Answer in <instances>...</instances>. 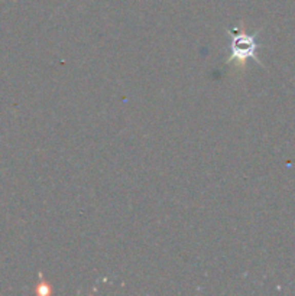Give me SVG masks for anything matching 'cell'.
Masks as SVG:
<instances>
[{
  "instance_id": "cell-2",
  "label": "cell",
  "mask_w": 295,
  "mask_h": 296,
  "mask_svg": "<svg viewBox=\"0 0 295 296\" xmlns=\"http://www.w3.org/2000/svg\"><path fill=\"white\" fill-rule=\"evenodd\" d=\"M51 285H49L48 282L44 279V276L42 274H40V283H38V293L40 295H49L51 293Z\"/></svg>"
},
{
  "instance_id": "cell-1",
  "label": "cell",
  "mask_w": 295,
  "mask_h": 296,
  "mask_svg": "<svg viewBox=\"0 0 295 296\" xmlns=\"http://www.w3.org/2000/svg\"><path fill=\"white\" fill-rule=\"evenodd\" d=\"M227 35L230 36L229 45V56L226 58V64H234V67L239 71H245L247 67V61L253 60L263 67L261 60L258 58V35L259 32L250 33L247 32L246 26L240 22V25H234L227 29Z\"/></svg>"
}]
</instances>
